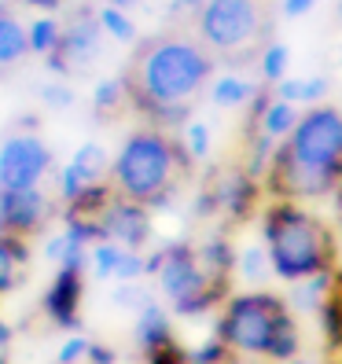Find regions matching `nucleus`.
<instances>
[{
	"instance_id": "1",
	"label": "nucleus",
	"mask_w": 342,
	"mask_h": 364,
	"mask_svg": "<svg viewBox=\"0 0 342 364\" xmlns=\"http://www.w3.org/2000/svg\"><path fill=\"white\" fill-rule=\"evenodd\" d=\"M213 74L218 63L203 48L191 23H169L133 45L118 85L125 92V107H133L147 125L169 129L199 107Z\"/></svg>"
},
{
	"instance_id": "3",
	"label": "nucleus",
	"mask_w": 342,
	"mask_h": 364,
	"mask_svg": "<svg viewBox=\"0 0 342 364\" xmlns=\"http://www.w3.org/2000/svg\"><path fill=\"white\" fill-rule=\"evenodd\" d=\"M191 173V151L166 125H140L125 136L107 169V184L118 199H129L144 210L162 206L177 196V188Z\"/></svg>"
},
{
	"instance_id": "35",
	"label": "nucleus",
	"mask_w": 342,
	"mask_h": 364,
	"mask_svg": "<svg viewBox=\"0 0 342 364\" xmlns=\"http://www.w3.org/2000/svg\"><path fill=\"white\" fill-rule=\"evenodd\" d=\"M335 191H338V218H342V184H338Z\"/></svg>"
},
{
	"instance_id": "23",
	"label": "nucleus",
	"mask_w": 342,
	"mask_h": 364,
	"mask_svg": "<svg viewBox=\"0 0 342 364\" xmlns=\"http://www.w3.org/2000/svg\"><path fill=\"white\" fill-rule=\"evenodd\" d=\"M291 125H294V111H291L287 103H276L272 111L265 114V133H272V136H280V133H287Z\"/></svg>"
},
{
	"instance_id": "33",
	"label": "nucleus",
	"mask_w": 342,
	"mask_h": 364,
	"mask_svg": "<svg viewBox=\"0 0 342 364\" xmlns=\"http://www.w3.org/2000/svg\"><path fill=\"white\" fill-rule=\"evenodd\" d=\"M225 364H269V360H258V357H236V353H232Z\"/></svg>"
},
{
	"instance_id": "7",
	"label": "nucleus",
	"mask_w": 342,
	"mask_h": 364,
	"mask_svg": "<svg viewBox=\"0 0 342 364\" xmlns=\"http://www.w3.org/2000/svg\"><path fill=\"white\" fill-rule=\"evenodd\" d=\"M52 169V151L41 136L18 133L8 136L0 147V191H15V188H37Z\"/></svg>"
},
{
	"instance_id": "10",
	"label": "nucleus",
	"mask_w": 342,
	"mask_h": 364,
	"mask_svg": "<svg viewBox=\"0 0 342 364\" xmlns=\"http://www.w3.org/2000/svg\"><path fill=\"white\" fill-rule=\"evenodd\" d=\"M81 294H85L81 272L59 269L55 280H52L48 291H45V298H41V309H45V316L52 320L55 328L74 331V328H78V313H81Z\"/></svg>"
},
{
	"instance_id": "6",
	"label": "nucleus",
	"mask_w": 342,
	"mask_h": 364,
	"mask_svg": "<svg viewBox=\"0 0 342 364\" xmlns=\"http://www.w3.org/2000/svg\"><path fill=\"white\" fill-rule=\"evenodd\" d=\"M218 338L236 357H258L269 364H287L302 353V331L287 302L269 291H247L225 298L218 316Z\"/></svg>"
},
{
	"instance_id": "28",
	"label": "nucleus",
	"mask_w": 342,
	"mask_h": 364,
	"mask_svg": "<svg viewBox=\"0 0 342 364\" xmlns=\"http://www.w3.org/2000/svg\"><path fill=\"white\" fill-rule=\"evenodd\" d=\"M213 92H218V100H221V103H240V96H247V89H243L240 81H221Z\"/></svg>"
},
{
	"instance_id": "29",
	"label": "nucleus",
	"mask_w": 342,
	"mask_h": 364,
	"mask_svg": "<svg viewBox=\"0 0 342 364\" xmlns=\"http://www.w3.org/2000/svg\"><path fill=\"white\" fill-rule=\"evenodd\" d=\"M41 96L48 100V107H67V103L74 100V92H70V89H59V85H45V89H41Z\"/></svg>"
},
{
	"instance_id": "34",
	"label": "nucleus",
	"mask_w": 342,
	"mask_h": 364,
	"mask_svg": "<svg viewBox=\"0 0 342 364\" xmlns=\"http://www.w3.org/2000/svg\"><path fill=\"white\" fill-rule=\"evenodd\" d=\"M107 4H114V8H133V4H140V0H107Z\"/></svg>"
},
{
	"instance_id": "14",
	"label": "nucleus",
	"mask_w": 342,
	"mask_h": 364,
	"mask_svg": "<svg viewBox=\"0 0 342 364\" xmlns=\"http://www.w3.org/2000/svg\"><path fill=\"white\" fill-rule=\"evenodd\" d=\"M320 328H324V338L335 353H342V291L331 287L320 302Z\"/></svg>"
},
{
	"instance_id": "38",
	"label": "nucleus",
	"mask_w": 342,
	"mask_h": 364,
	"mask_svg": "<svg viewBox=\"0 0 342 364\" xmlns=\"http://www.w3.org/2000/svg\"><path fill=\"white\" fill-rule=\"evenodd\" d=\"M221 364H225V360H221Z\"/></svg>"
},
{
	"instance_id": "26",
	"label": "nucleus",
	"mask_w": 342,
	"mask_h": 364,
	"mask_svg": "<svg viewBox=\"0 0 342 364\" xmlns=\"http://www.w3.org/2000/svg\"><path fill=\"white\" fill-rule=\"evenodd\" d=\"M265 265H269V258H265L262 250H250L247 258H243V272L250 276V280H262V276H265Z\"/></svg>"
},
{
	"instance_id": "9",
	"label": "nucleus",
	"mask_w": 342,
	"mask_h": 364,
	"mask_svg": "<svg viewBox=\"0 0 342 364\" xmlns=\"http://www.w3.org/2000/svg\"><path fill=\"white\" fill-rule=\"evenodd\" d=\"M96 228H100V240H111L125 250H140L147 235H151V218H147L144 206L111 196L107 206L96 213Z\"/></svg>"
},
{
	"instance_id": "15",
	"label": "nucleus",
	"mask_w": 342,
	"mask_h": 364,
	"mask_svg": "<svg viewBox=\"0 0 342 364\" xmlns=\"http://www.w3.org/2000/svg\"><path fill=\"white\" fill-rule=\"evenodd\" d=\"M70 166L78 169V177L85 184H92V181H107V169H111V162H107V151L100 144H85L81 151L70 159Z\"/></svg>"
},
{
	"instance_id": "30",
	"label": "nucleus",
	"mask_w": 342,
	"mask_h": 364,
	"mask_svg": "<svg viewBox=\"0 0 342 364\" xmlns=\"http://www.w3.org/2000/svg\"><path fill=\"white\" fill-rule=\"evenodd\" d=\"M81 188H85V181L78 177V169H74V166H67V169H63V196H67V203L78 196Z\"/></svg>"
},
{
	"instance_id": "2",
	"label": "nucleus",
	"mask_w": 342,
	"mask_h": 364,
	"mask_svg": "<svg viewBox=\"0 0 342 364\" xmlns=\"http://www.w3.org/2000/svg\"><path fill=\"white\" fill-rule=\"evenodd\" d=\"M342 184V111L313 107L294 118L272 155L269 188L280 199H320Z\"/></svg>"
},
{
	"instance_id": "32",
	"label": "nucleus",
	"mask_w": 342,
	"mask_h": 364,
	"mask_svg": "<svg viewBox=\"0 0 342 364\" xmlns=\"http://www.w3.org/2000/svg\"><path fill=\"white\" fill-rule=\"evenodd\" d=\"M188 136H191V151H196V155H203V147H206V133H203L199 125H196V129H188Z\"/></svg>"
},
{
	"instance_id": "22",
	"label": "nucleus",
	"mask_w": 342,
	"mask_h": 364,
	"mask_svg": "<svg viewBox=\"0 0 342 364\" xmlns=\"http://www.w3.org/2000/svg\"><path fill=\"white\" fill-rule=\"evenodd\" d=\"M114 302H118L122 309H140V306L151 302V294L140 291V280H133V284H122V287L114 291Z\"/></svg>"
},
{
	"instance_id": "21",
	"label": "nucleus",
	"mask_w": 342,
	"mask_h": 364,
	"mask_svg": "<svg viewBox=\"0 0 342 364\" xmlns=\"http://www.w3.org/2000/svg\"><path fill=\"white\" fill-rule=\"evenodd\" d=\"M118 107H125V92H122V85L114 77V81H107V85L96 89V111L100 114H114Z\"/></svg>"
},
{
	"instance_id": "13",
	"label": "nucleus",
	"mask_w": 342,
	"mask_h": 364,
	"mask_svg": "<svg viewBox=\"0 0 342 364\" xmlns=\"http://www.w3.org/2000/svg\"><path fill=\"white\" fill-rule=\"evenodd\" d=\"M26 240H11V235H0V294H8L18 287L23 280V269H26Z\"/></svg>"
},
{
	"instance_id": "27",
	"label": "nucleus",
	"mask_w": 342,
	"mask_h": 364,
	"mask_svg": "<svg viewBox=\"0 0 342 364\" xmlns=\"http://www.w3.org/2000/svg\"><path fill=\"white\" fill-rule=\"evenodd\" d=\"M85 364H118V353L111 346H96L89 342V353H85Z\"/></svg>"
},
{
	"instance_id": "18",
	"label": "nucleus",
	"mask_w": 342,
	"mask_h": 364,
	"mask_svg": "<svg viewBox=\"0 0 342 364\" xmlns=\"http://www.w3.org/2000/svg\"><path fill=\"white\" fill-rule=\"evenodd\" d=\"M96 18H100V30H107L111 37H118V41H133V23L122 15V8L103 4V8L96 11Z\"/></svg>"
},
{
	"instance_id": "37",
	"label": "nucleus",
	"mask_w": 342,
	"mask_h": 364,
	"mask_svg": "<svg viewBox=\"0 0 342 364\" xmlns=\"http://www.w3.org/2000/svg\"><path fill=\"white\" fill-rule=\"evenodd\" d=\"M55 364H59V360H55Z\"/></svg>"
},
{
	"instance_id": "31",
	"label": "nucleus",
	"mask_w": 342,
	"mask_h": 364,
	"mask_svg": "<svg viewBox=\"0 0 342 364\" xmlns=\"http://www.w3.org/2000/svg\"><path fill=\"white\" fill-rule=\"evenodd\" d=\"M8 350H11V328L4 324V320H0V364H4Z\"/></svg>"
},
{
	"instance_id": "5",
	"label": "nucleus",
	"mask_w": 342,
	"mask_h": 364,
	"mask_svg": "<svg viewBox=\"0 0 342 364\" xmlns=\"http://www.w3.org/2000/svg\"><path fill=\"white\" fill-rule=\"evenodd\" d=\"M265 258L287 284L331 276L338 269V235L324 218L302 210L294 199H280L265 210Z\"/></svg>"
},
{
	"instance_id": "8",
	"label": "nucleus",
	"mask_w": 342,
	"mask_h": 364,
	"mask_svg": "<svg viewBox=\"0 0 342 364\" xmlns=\"http://www.w3.org/2000/svg\"><path fill=\"white\" fill-rule=\"evenodd\" d=\"M48 199L45 191L37 188H15V191H0V235H11V240H30L45 228L48 221Z\"/></svg>"
},
{
	"instance_id": "24",
	"label": "nucleus",
	"mask_w": 342,
	"mask_h": 364,
	"mask_svg": "<svg viewBox=\"0 0 342 364\" xmlns=\"http://www.w3.org/2000/svg\"><path fill=\"white\" fill-rule=\"evenodd\" d=\"M85 353H89V338H85V335H70L59 346V364H85Z\"/></svg>"
},
{
	"instance_id": "19",
	"label": "nucleus",
	"mask_w": 342,
	"mask_h": 364,
	"mask_svg": "<svg viewBox=\"0 0 342 364\" xmlns=\"http://www.w3.org/2000/svg\"><path fill=\"white\" fill-rule=\"evenodd\" d=\"M144 276H147V262L140 258V250H122L118 269H114V280L133 284V280H144Z\"/></svg>"
},
{
	"instance_id": "12",
	"label": "nucleus",
	"mask_w": 342,
	"mask_h": 364,
	"mask_svg": "<svg viewBox=\"0 0 342 364\" xmlns=\"http://www.w3.org/2000/svg\"><path fill=\"white\" fill-rule=\"evenodd\" d=\"M133 338H137L140 353H151V350L166 346V342L173 338V328H169L166 309L155 306V302L140 306V309H137V324H133Z\"/></svg>"
},
{
	"instance_id": "4",
	"label": "nucleus",
	"mask_w": 342,
	"mask_h": 364,
	"mask_svg": "<svg viewBox=\"0 0 342 364\" xmlns=\"http://www.w3.org/2000/svg\"><path fill=\"white\" fill-rule=\"evenodd\" d=\"M188 23L218 67L247 70L272 48L276 0H199Z\"/></svg>"
},
{
	"instance_id": "39",
	"label": "nucleus",
	"mask_w": 342,
	"mask_h": 364,
	"mask_svg": "<svg viewBox=\"0 0 342 364\" xmlns=\"http://www.w3.org/2000/svg\"><path fill=\"white\" fill-rule=\"evenodd\" d=\"M338 364H342V360H338Z\"/></svg>"
},
{
	"instance_id": "16",
	"label": "nucleus",
	"mask_w": 342,
	"mask_h": 364,
	"mask_svg": "<svg viewBox=\"0 0 342 364\" xmlns=\"http://www.w3.org/2000/svg\"><path fill=\"white\" fill-rule=\"evenodd\" d=\"M59 33L63 26L55 23V18H37V23L26 26V41H30V52H41V55H48L55 45H59Z\"/></svg>"
},
{
	"instance_id": "17",
	"label": "nucleus",
	"mask_w": 342,
	"mask_h": 364,
	"mask_svg": "<svg viewBox=\"0 0 342 364\" xmlns=\"http://www.w3.org/2000/svg\"><path fill=\"white\" fill-rule=\"evenodd\" d=\"M122 250H125V247H118V243H111V240H96V243L89 247V265H92V272H96V276H114Z\"/></svg>"
},
{
	"instance_id": "25",
	"label": "nucleus",
	"mask_w": 342,
	"mask_h": 364,
	"mask_svg": "<svg viewBox=\"0 0 342 364\" xmlns=\"http://www.w3.org/2000/svg\"><path fill=\"white\" fill-rule=\"evenodd\" d=\"M147 357V364H188V350H181L173 338L166 342V346H159V350H151V353H144Z\"/></svg>"
},
{
	"instance_id": "36",
	"label": "nucleus",
	"mask_w": 342,
	"mask_h": 364,
	"mask_svg": "<svg viewBox=\"0 0 342 364\" xmlns=\"http://www.w3.org/2000/svg\"><path fill=\"white\" fill-rule=\"evenodd\" d=\"M338 291H342V272H338Z\"/></svg>"
},
{
	"instance_id": "11",
	"label": "nucleus",
	"mask_w": 342,
	"mask_h": 364,
	"mask_svg": "<svg viewBox=\"0 0 342 364\" xmlns=\"http://www.w3.org/2000/svg\"><path fill=\"white\" fill-rule=\"evenodd\" d=\"M30 55V41H26V26L8 4H0V70L18 67Z\"/></svg>"
},
{
	"instance_id": "20",
	"label": "nucleus",
	"mask_w": 342,
	"mask_h": 364,
	"mask_svg": "<svg viewBox=\"0 0 342 364\" xmlns=\"http://www.w3.org/2000/svg\"><path fill=\"white\" fill-rule=\"evenodd\" d=\"M228 357H232L228 346H225L218 335H213L210 342H203L199 350H191V353H188V364H221V360H228Z\"/></svg>"
}]
</instances>
